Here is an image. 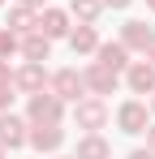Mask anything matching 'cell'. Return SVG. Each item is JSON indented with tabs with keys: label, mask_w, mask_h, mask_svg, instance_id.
<instances>
[{
	"label": "cell",
	"mask_w": 155,
	"mask_h": 159,
	"mask_svg": "<svg viewBox=\"0 0 155 159\" xmlns=\"http://www.w3.org/2000/svg\"><path fill=\"white\" fill-rule=\"evenodd\" d=\"M26 120L30 125H60L65 120V99H56L52 90L26 95Z\"/></svg>",
	"instance_id": "1"
},
{
	"label": "cell",
	"mask_w": 155,
	"mask_h": 159,
	"mask_svg": "<svg viewBox=\"0 0 155 159\" xmlns=\"http://www.w3.org/2000/svg\"><path fill=\"white\" fill-rule=\"evenodd\" d=\"M73 125L86 133H99L108 125V103H103L99 95H86V99H78L73 103Z\"/></svg>",
	"instance_id": "2"
},
{
	"label": "cell",
	"mask_w": 155,
	"mask_h": 159,
	"mask_svg": "<svg viewBox=\"0 0 155 159\" xmlns=\"http://www.w3.org/2000/svg\"><path fill=\"white\" fill-rule=\"evenodd\" d=\"M147 125H151V107H147V99H125V103L116 107V129L121 133H147Z\"/></svg>",
	"instance_id": "3"
},
{
	"label": "cell",
	"mask_w": 155,
	"mask_h": 159,
	"mask_svg": "<svg viewBox=\"0 0 155 159\" xmlns=\"http://www.w3.org/2000/svg\"><path fill=\"white\" fill-rule=\"evenodd\" d=\"M48 90L56 95V99H65V103L86 99V82H82V73H78V69H56V73L48 78Z\"/></svg>",
	"instance_id": "4"
},
{
	"label": "cell",
	"mask_w": 155,
	"mask_h": 159,
	"mask_svg": "<svg viewBox=\"0 0 155 159\" xmlns=\"http://www.w3.org/2000/svg\"><path fill=\"white\" fill-rule=\"evenodd\" d=\"M82 82H86V95H116V86H121V73H112L108 65H99V60H91L86 69H82Z\"/></svg>",
	"instance_id": "5"
},
{
	"label": "cell",
	"mask_w": 155,
	"mask_h": 159,
	"mask_svg": "<svg viewBox=\"0 0 155 159\" xmlns=\"http://www.w3.org/2000/svg\"><path fill=\"white\" fill-rule=\"evenodd\" d=\"M30 142V120L26 116H13V112H0V146L4 151H17Z\"/></svg>",
	"instance_id": "6"
},
{
	"label": "cell",
	"mask_w": 155,
	"mask_h": 159,
	"mask_svg": "<svg viewBox=\"0 0 155 159\" xmlns=\"http://www.w3.org/2000/svg\"><path fill=\"white\" fill-rule=\"evenodd\" d=\"M39 30H43L48 39H69V30H73V17H69V9L43 4V9H39Z\"/></svg>",
	"instance_id": "7"
},
{
	"label": "cell",
	"mask_w": 155,
	"mask_h": 159,
	"mask_svg": "<svg viewBox=\"0 0 155 159\" xmlns=\"http://www.w3.org/2000/svg\"><path fill=\"white\" fill-rule=\"evenodd\" d=\"M48 69L39 65V60H22V69H13V86L22 90V95H35V90H48Z\"/></svg>",
	"instance_id": "8"
},
{
	"label": "cell",
	"mask_w": 155,
	"mask_h": 159,
	"mask_svg": "<svg viewBox=\"0 0 155 159\" xmlns=\"http://www.w3.org/2000/svg\"><path fill=\"white\" fill-rule=\"evenodd\" d=\"M125 86H129V95H151L155 90V65L147 60V56H142V60H129Z\"/></svg>",
	"instance_id": "9"
},
{
	"label": "cell",
	"mask_w": 155,
	"mask_h": 159,
	"mask_svg": "<svg viewBox=\"0 0 155 159\" xmlns=\"http://www.w3.org/2000/svg\"><path fill=\"white\" fill-rule=\"evenodd\" d=\"M30 146L39 155H56L65 146V129L60 125H30Z\"/></svg>",
	"instance_id": "10"
},
{
	"label": "cell",
	"mask_w": 155,
	"mask_h": 159,
	"mask_svg": "<svg viewBox=\"0 0 155 159\" xmlns=\"http://www.w3.org/2000/svg\"><path fill=\"white\" fill-rule=\"evenodd\" d=\"M99 30L86 26V22H78L73 30H69V48H73V56H95V48H99Z\"/></svg>",
	"instance_id": "11"
},
{
	"label": "cell",
	"mask_w": 155,
	"mask_h": 159,
	"mask_svg": "<svg viewBox=\"0 0 155 159\" xmlns=\"http://www.w3.org/2000/svg\"><path fill=\"white\" fill-rule=\"evenodd\" d=\"M17 52H22V60H39L43 65V60H52V39L43 30H30V34H22V48Z\"/></svg>",
	"instance_id": "12"
},
{
	"label": "cell",
	"mask_w": 155,
	"mask_h": 159,
	"mask_svg": "<svg viewBox=\"0 0 155 159\" xmlns=\"http://www.w3.org/2000/svg\"><path fill=\"white\" fill-rule=\"evenodd\" d=\"M95 60L108 65L112 73H125L129 69V48L121 43V39H116V43H99V48H95Z\"/></svg>",
	"instance_id": "13"
},
{
	"label": "cell",
	"mask_w": 155,
	"mask_h": 159,
	"mask_svg": "<svg viewBox=\"0 0 155 159\" xmlns=\"http://www.w3.org/2000/svg\"><path fill=\"white\" fill-rule=\"evenodd\" d=\"M73 159H112V146H108L103 133H82V138H78Z\"/></svg>",
	"instance_id": "14"
},
{
	"label": "cell",
	"mask_w": 155,
	"mask_h": 159,
	"mask_svg": "<svg viewBox=\"0 0 155 159\" xmlns=\"http://www.w3.org/2000/svg\"><path fill=\"white\" fill-rule=\"evenodd\" d=\"M4 26L13 30V34H30V30H39V9H30V4H13Z\"/></svg>",
	"instance_id": "15"
},
{
	"label": "cell",
	"mask_w": 155,
	"mask_h": 159,
	"mask_svg": "<svg viewBox=\"0 0 155 159\" xmlns=\"http://www.w3.org/2000/svg\"><path fill=\"white\" fill-rule=\"evenodd\" d=\"M151 34H155V30L147 26V22H125V26H121V43H125L129 52H147Z\"/></svg>",
	"instance_id": "16"
},
{
	"label": "cell",
	"mask_w": 155,
	"mask_h": 159,
	"mask_svg": "<svg viewBox=\"0 0 155 159\" xmlns=\"http://www.w3.org/2000/svg\"><path fill=\"white\" fill-rule=\"evenodd\" d=\"M103 13V0H69V17L73 22H86V26H95Z\"/></svg>",
	"instance_id": "17"
},
{
	"label": "cell",
	"mask_w": 155,
	"mask_h": 159,
	"mask_svg": "<svg viewBox=\"0 0 155 159\" xmlns=\"http://www.w3.org/2000/svg\"><path fill=\"white\" fill-rule=\"evenodd\" d=\"M17 48H22V34H13V30L4 26V30H0V60L17 56Z\"/></svg>",
	"instance_id": "18"
},
{
	"label": "cell",
	"mask_w": 155,
	"mask_h": 159,
	"mask_svg": "<svg viewBox=\"0 0 155 159\" xmlns=\"http://www.w3.org/2000/svg\"><path fill=\"white\" fill-rule=\"evenodd\" d=\"M13 90H17L13 82H0V112H13V99H17Z\"/></svg>",
	"instance_id": "19"
},
{
	"label": "cell",
	"mask_w": 155,
	"mask_h": 159,
	"mask_svg": "<svg viewBox=\"0 0 155 159\" xmlns=\"http://www.w3.org/2000/svg\"><path fill=\"white\" fill-rule=\"evenodd\" d=\"M125 159H155V151H151V146H138V151H129Z\"/></svg>",
	"instance_id": "20"
},
{
	"label": "cell",
	"mask_w": 155,
	"mask_h": 159,
	"mask_svg": "<svg viewBox=\"0 0 155 159\" xmlns=\"http://www.w3.org/2000/svg\"><path fill=\"white\" fill-rule=\"evenodd\" d=\"M134 0H103V9H129Z\"/></svg>",
	"instance_id": "21"
},
{
	"label": "cell",
	"mask_w": 155,
	"mask_h": 159,
	"mask_svg": "<svg viewBox=\"0 0 155 159\" xmlns=\"http://www.w3.org/2000/svg\"><path fill=\"white\" fill-rule=\"evenodd\" d=\"M0 82H13V69H9V60H0Z\"/></svg>",
	"instance_id": "22"
},
{
	"label": "cell",
	"mask_w": 155,
	"mask_h": 159,
	"mask_svg": "<svg viewBox=\"0 0 155 159\" xmlns=\"http://www.w3.org/2000/svg\"><path fill=\"white\" fill-rule=\"evenodd\" d=\"M147 146H151V151H155V120H151V125H147Z\"/></svg>",
	"instance_id": "23"
},
{
	"label": "cell",
	"mask_w": 155,
	"mask_h": 159,
	"mask_svg": "<svg viewBox=\"0 0 155 159\" xmlns=\"http://www.w3.org/2000/svg\"><path fill=\"white\" fill-rule=\"evenodd\" d=\"M142 56H147V60L155 65V34H151V43H147V52H142Z\"/></svg>",
	"instance_id": "24"
},
{
	"label": "cell",
	"mask_w": 155,
	"mask_h": 159,
	"mask_svg": "<svg viewBox=\"0 0 155 159\" xmlns=\"http://www.w3.org/2000/svg\"><path fill=\"white\" fill-rule=\"evenodd\" d=\"M17 4H30V9H43L48 0H17Z\"/></svg>",
	"instance_id": "25"
},
{
	"label": "cell",
	"mask_w": 155,
	"mask_h": 159,
	"mask_svg": "<svg viewBox=\"0 0 155 159\" xmlns=\"http://www.w3.org/2000/svg\"><path fill=\"white\" fill-rule=\"evenodd\" d=\"M147 107H151V116H155V90H151V95H147Z\"/></svg>",
	"instance_id": "26"
},
{
	"label": "cell",
	"mask_w": 155,
	"mask_h": 159,
	"mask_svg": "<svg viewBox=\"0 0 155 159\" xmlns=\"http://www.w3.org/2000/svg\"><path fill=\"white\" fill-rule=\"evenodd\" d=\"M147 9H155V0H147Z\"/></svg>",
	"instance_id": "27"
},
{
	"label": "cell",
	"mask_w": 155,
	"mask_h": 159,
	"mask_svg": "<svg viewBox=\"0 0 155 159\" xmlns=\"http://www.w3.org/2000/svg\"><path fill=\"white\" fill-rule=\"evenodd\" d=\"M56 159H73V155H56Z\"/></svg>",
	"instance_id": "28"
},
{
	"label": "cell",
	"mask_w": 155,
	"mask_h": 159,
	"mask_svg": "<svg viewBox=\"0 0 155 159\" xmlns=\"http://www.w3.org/2000/svg\"><path fill=\"white\" fill-rule=\"evenodd\" d=\"M0 159H4V146H0Z\"/></svg>",
	"instance_id": "29"
},
{
	"label": "cell",
	"mask_w": 155,
	"mask_h": 159,
	"mask_svg": "<svg viewBox=\"0 0 155 159\" xmlns=\"http://www.w3.org/2000/svg\"><path fill=\"white\" fill-rule=\"evenodd\" d=\"M0 4H4V0H0Z\"/></svg>",
	"instance_id": "30"
}]
</instances>
